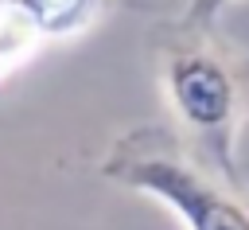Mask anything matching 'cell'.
<instances>
[{
	"label": "cell",
	"instance_id": "6da1fadb",
	"mask_svg": "<svg viewBox=\"0 0 249 230\" xmlns=\"http://www.w3.org/2000/svg\"><path fill=\"white\" fill-rule=\"evenodd\" d=\"M156 82L171 113V129L218 175L241 183L237 140L249 121V51L218 27L183 19L160 23L148 35Z\"/></svg>",
	"mask_w": 249,
	"mask_h": 230
},
{
	"label": "cell",
	"instance_id": "7a4b0ae2",
	"mask_svg": "<svg viewBox=\"0 0 249 230\" xmlns=\"http://www.w3.org/2000/svg\"><path fill=\"white\" fill-rule=\"evenodd\" d=\"M97 175L163 203L187 230H249L245 187L202 164L171 125L144 121L117 133L97 160Z\"/></svg>",
	"mask_w": 249,
	"mask_h": 230
},
{
	"label": "cell",
	"instance_id": "3957f363",
	"mask_svg": "<svg viewBox=\"0 0 249 230\" xmlns=\"http://www.w3.org/2000/svg\"><path fill=\"white\" fill-rule=\"evenodd\" d=\"M109 0H0V86L47 47L86 35Z\"/></svg>",
	"mask_w": 249,
	"mask_h": 230
},
{
	"label": "cell",
	"instance_id": "277c9868",
	"mask_svg": "<svg viewBox=\"0 0 249 230\" xmlns=\"http://www.w3.org/2000/svg\"><path fill=\"white\" fill-rule=\"evenodd\" d=\"M233 0H187L183 4V23H195V27H218V16L230 8Z\"/></svg>",
	"mask_w": 249,
	"mask_h": 230
}]
</instances>
